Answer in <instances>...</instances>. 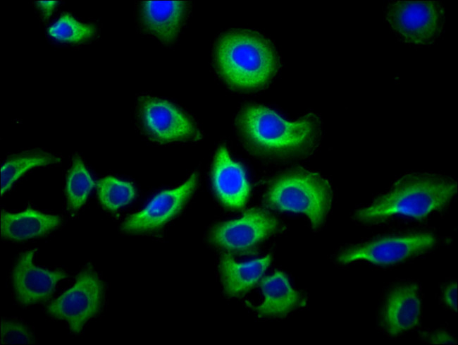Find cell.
<instances>
[{"mask_svg":"<svg viewBox=\"0 0 458 345\" xmlns=\"http://www.w3.org/2000/svg\"><path fill=\"white\" fill-rule=\"evenodd\" d=\"M137 112L142 129L153 141L170 143L201 138L194 121L167 100L149 95L140 96Z\"/></svg>","mask_w":458,"mask_h":345,"instance_id":"ba28073f","label":"cell"},{"mask_svg":"<svg viewBox=\"0 0 458 345\" xmlns=\"http://www.w3.org/2000/svg\"><path fill=\"white\" fill-rule=\"evenodd\" d=\"M440 238L428 231L382 236L349 246L337 255L342 265L365 262L379 267L394 266L434 249Z\"/></svg>","mask_w":458,"mask_h":345,"instance_id":"5b68a950","label":"cell"},{"mask_svg":"<svg viewBox=\"0 0 458 345\" xmlns=\"http://www.w3.org/2000/svg\"><path fill=\"white\" fill-rule=\"evenodd\" d=\"M22 253L12 270L11 279L16 298L19 304L28 306L49 300L59 281L68 277L61 270H49L35 265V252Z\"/></svg>","mask_w":458,"mask_h":345,"instance_id":"7c38bea8","label":"cell"},{"mask_svg":"<svg viewBox=\"0 0 458 345\" xmlns=\"http://www.w3.org/2000/svg\"><path fill=\"white\" fill-rule=\"evenodd\" d=\"M104 299V283L89 265L78 274L72 287L50 302L47 310L53 317L66 321L70 332L78 334L98 314Z\"/></svg>","mask_w":458,"mask_h":345,"instance_id":"52a82bcc","label":"cell"},{"mask_svg":"<svg viewBox=\"0 0 458 345\" xmlns=\"http://www.w3.org/2000/svg\"><path fill=\"white\" fill-rule=\"evenodd\" d=\"M333 200L332 188L321 174L298 168L276 178L269 185L264 201L269 207L301 213L314 230L326 222Z\"/></svg>","mask_w":458,"mask_h":345,"instance_id":"277c9868","label":"cell"},{"mask_svg":"<svg viewBox=\"0 0 458 345\" xmlns=\"http://www.w3.org/2000/svg\"><path fill=\"white\" fill-rule=\"evenodd\" d=\"M457 281L452 280L445 284L440 289V301L443 305L457 312Z\"/></svg>","mask_w":458,"mask_h":345,"instance_id":"cb8c5ba5","label":"cell"},{"mask_svg":"<svg viewBox=\"0 0 458 345\" xmlns=\"http://www.w3.org/2000/svg\"><path fill=\"white\" fill-rule=\"evenodd\" d=\"M259 285L264 301L255 309L260 317H283L306 305L304 295L292 287L283 272L276 271L262 278Z\"/></svg>","mask_w":458,"mask_h":345,"instance_id":"9a60e30c","label":"cell"},{"mask_svg":"<svg viewBox=\"0 0 458 345\" xmlns=\"http://www.w3.org/2000/svg\"><path fill=\"white\" fill-rule=\"evenodd\" d=\"M278 229L279 223L275 217L264 210L254 208L239 219L215 226L209 239L213 246L229 253L249 254Z\"/></svg>","mask_w":458,"mask_h":345,"instance_id":"9c48e42d","label":"cell"},{"mask_svg":"<svg viewBox=\"0 0 458 345\" xmlns=\"http://www.w3.org/2000/svg\"><path fill=\"white\" fill-rule=\"evenodd\" d=\"M48 34L60 42L79 43L93 38L96 27L78 21L70 13H63L47 30Z\"/></svg>","mask_w":458,"mask_h":345,"instance_id":"44dd1931","label":"cell"},{"mask_svg":"<svg viewBox=\"0 0 458 345\" xmlns=\"http://www.w3.org/2000/svg\"><path fill=\"white\" fill-rule=\"evenodd\" d=\"M95 183L78 155L73 157L66 185L68 208L78 210L86 202Z\"/></svg>","mask_w":458,"mask_h":345,"instance_id":"d6986e66","label":"cell"},{"mask_svg":"<svg viewBox=\"0 0 458 345\" xmlns=\"http://www.w3.org/2000/svg\"><path fill=\"white\" fill-rule=\"evenodd\" d=\"M197 174H193L180 186L161 192L141 211L128 217L122 225L126 233H144L156 230L183 207L194 190Z\"/></svg>","mask_w":458,"mask_h":345,"instance_id":"8fae6325","label":"cell"},{"mask_svg":"<svg viewBox=\"0 0 458 345\" xmlns=\"http://www.w3.org/2000/svg\"><path fill=\"white\" fill-rule=\"evenodd\" d=\"M457 191V181L448 176L431 173L406 174L370 204L356 210L354 218L366 225L400 219L422 221L445 208Z\"/></svg>","mask_w":458,"mask_h":345,"instance_id":"7a4b0ae2","label":"cell"},{"mask_svg":"<svg viewBox=\"0 0 458 345\" xmlns=\"http://www.w3.org/2000/svg\"><path fill=\"white\" fill-rule=\"evenodd\" d=\"M385 16L397 37L411 45L432 44L444 31L445 8L439 1H392Z\"/></svg>","mask_w":458,"mask_h":345,"instance_id":"8992f818","label":"cell"},{"mask_svg":"<svg viewBox=\"0 0 458 345\" xmlns=\"http://www.w3.org/2000/svg\"><path fill=\"white\" fill-rule=\"evenodd\" d=\"M0 219L1 236L14 241L45 236L62 222L58 215L42 213L30 207L18 213L2 210Z\"/></svg>","mask_w":458,"mask_h":345,"instance_id":"2e32d148","label":"cell"},{"mask_svg":"<svg viewBox=\"0 0 458 345\" xmlns=\"http://www.w3.org/2000/svg\"><path fill=\"white\" fill-rule=\"evenodd\" d=\"M235 123L247 149L267 158L309 156L318 148L321 139V121L315 113L290 121L271 108L252 104L240 111Z\"/></svg>","mask_w":458,"mask_h":345,"instance_id":"6da1fadb","label":"cell"},{"mask_svg":"<svg viewBox=\"0 0 458 345\" xmlns=\"http://www.w3.org/2000/svg\"><path fill=\"white\" fill-rule=\"evenodd\" d=\"M57 3L58 2L56 1H42L36 2V5L44 20H47L50 17L57 5Z\"/></svg>","mask_w":458,"mask_h":345,"instance_id":"d4e9b609","label":"cell"},{"mask_svg":"<svg viewBox=\"0 0 458 345\" xmlns=\"http://www.w3.org/2000/svg\"><path fill=\"white\" fill-rule=\"evenodd\" d=\"M35 342L32 332L27 326L18 321L2 320L1 322V343L7 344H28Z\"/></svg>","mask_w":458,"mask_h":345,"instance_id":"7402d4cb","label":"cell"},{"mask_svg":"<svg viewBox=\"0 0 458 345\" xmlns=\"http://www.w3.org/2000/svg\"><path fill=\"white\" fill-rule=\"evenodd\" d=\"M185 1H145L141 2L140 20L144 30L165 43L178 37L188 15Z\"/></svg>","mask_w":458,"mask_h":345,"instance_id":"5bb4252c","label":"cell"},{"mask_svg":"<svg viewBox=\"0 0 458 345\" xmlns=\"http://www.w3.org/2000/svg\"><path fill=\"white\" fill-rule=\"evenodd\" d=\"M421 340L432 344H454L457 341L450 331L440 328L431 331H423L420 334Z\"/></svg>","mask_w":458,"mask_h":345,"instance_id":"603a6c76","label":"cell"},{"mask_svg":"<svg viewBox=\"0 0 458 345\" xmlns=\"http://www.w3.org/2000/svg\"><path fill=\"white\" fill-rule=\"evenodd\" d=\"M61 160L56 155L39 150L27 151L10 157L1 167V195L27 170Z\"/></svg>","mask_w":458,"mask_h":345,"instance_id":"ac0fdd59","label":"cell"},{"mask_svg":"<svg viewBox=\"0 0 458 345\" xmlns=\"http://www.w3.org/2000/svg\"><path fill=\"white\" fill-rule=\"evenodd\" d=\"M211 178L216 194L223 205L231 209L245 206L250 193L245 171L240 164L232 159L223 145L215 155Z\"/></svg>","mask_w":458,"mask_h":345,"instance_id":"4fadbf2b","label":"cell"},{"mask_svg":"<svg viewBox=\"0 0 458 345\" xmlns=\"http://www.w3.org/2000/svg\"><path fill=\"white\" fill-rule=\"evenodd\" d=\"M271 255L245 263L237 262L229 253L223 254L219 262L221 279L225 293L240 296L254 286L270 265Z\"/></svg>","mask_w":458,"mask_h":345,"instance_id":"e0dca14e","label":"cell"},{"mask_svg":"<svg viewBox=\"0 0 458 345\" xmlns=\"http://www.w3.org/2000/svg\"><path fill=\"white\" fill-rule=\"evenodd\" d=\"M96 186L101 205L113 212L129 204L136 194L132 183L110 176L99 180Z\"/></svg>","mask_w":458,"mask_h":345,"instance_id":"ffe728a7","label":"cell"},{"mask_svg":"<svg viewBox=\"0 0 458 345\" xmlns=\"http://www.w3.org/2000/svg\"><path fill=\"white\" fill-rule=\"evenodd\" d=\"M214 63L218 74L229 86L248 91L266 86L280 67L272 42L249 30L223 34L215 44Z\"/></svg>","mask_w":458,"mask_h":345,"instance_id":"3957f363","label":"cell"},{"mask_svg":"<svg viewBox=\"0 0 458 345\" xmlns=\"http://www.w3.org/2000/svg\"><path fill=\"white\" fill-rule=\"evenodd\" d=\"M422 291L416 282L397 284L385 293L378 317V326L395 338L414 329L420 323Z\"/></svg>","mask_w":458,"mask_h":345,"instance_id":"30bf717a","label":"cell"}]
</instances>
